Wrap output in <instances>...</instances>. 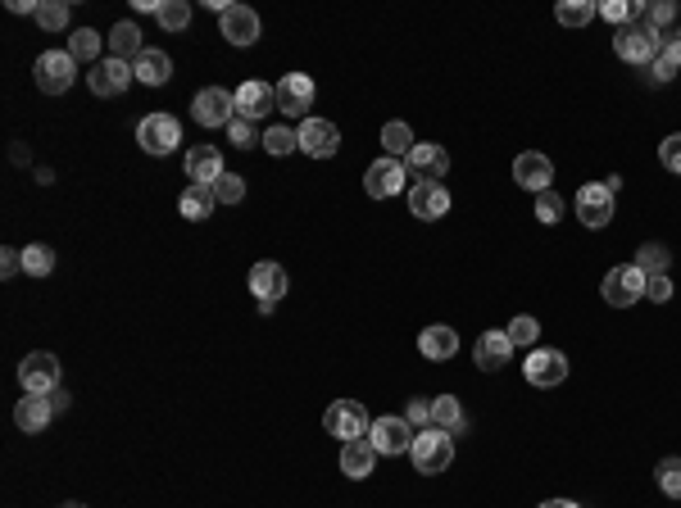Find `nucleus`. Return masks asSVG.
Here are the masks:
<instances>
[{
	"label": "nucleus",
	"mask_w": 681,
	"mask_h": 508,
	"mask_svg": "<svg viewBox=\"0 0 681 508\" xmlns=\"http://www.w3.org/2000/svg\"><path fill=\"white\" fill-rule=\"evenodd\" d=\"M632 23H622L618 32H613V50H618V59H627V64H654L663 50V37L645 23V5H632Z\"/></svg>",
	"instance_id": "1"
},
{
	"label": "nucleus",
	"mask_w": 681,
	"mask_h": 508,
	"mask_svg": "<svg viewBox=\"0 0 681 508\" xmlns=\"http://www.w3.org/2000/svg\"><path fill=\"white\" fill-rule=\"evenodd\" d=\"M409 459H414V468L423 472V477H436V472H445L454 463V440L445 436V431H436V427H423L414 436Z\"/></svg>",
	"instance_id": "2"
},
{
	"label": "nucleus",
	"mask_w": 681,
	"mask_h": 508,
	"mask_svg": "<svg viewBox=\"0 0 681 508\" xmlns=\"http://www.w3.org/2000/svg\"><path fill=\"white\" fill-rule=\"evenodd\" d=\"M32 73H37V91H46V96H64V91L73 87V78H78V59H73L69 50H46Z\"/></svg>",
	"instance_id": "3"
},
{
	"label": "nucleus",
	"mask_w": 681,
	"mask_h": 508,
	"mask_svg": "<svg viewBox=\"0 0 681 508\" xmlns=\"http://www.w3.org/2000/svg\"><path fill=\"white\" fill-rule=\"evenodd\" d=\"M323 427H327V436H336V440H364L373 418H368V409L359 400H336L332 409L323 413Z\"/></svg>",
	"instance_id": "4"
},
{
	"label": "nucleus",
	"mask_w": 681,
	"mask_h": 508,
	"mask_svg": "<svg viewBox=\"0 0 681 508\" xmlns=\"http://www.w3.org/2000/svg\"><path fill=\"white\" fill-rule=\"evenodd\" d=\"M191 114H196L200 127H232V118H237V91H223V87L196 91Z\"/></svg>",
	"instance_id": "5"
},
{
	"label": "nucleus",
	"mask_w": 681,
	"mask_h": 508,
	"mask_svg": "<svg viewBox=\"0 0 681 508\" xmlns=\"http://www.w3.org/2000/svg\"><path fill=\"white\" fill-rule=\"evenodd\" d=\"M414 436L418 431L409 418H377L373 427H368V445H373L377 454H391V459L414 450Z\"/></svg>",
	"instance_id": "6"
},
{
	"label": "nucleus",
	"mask_w": 681,
	"mask_h": 508,
	"mask_svg": "<svg viewBox=\"0 0 681 508\" xmlns=\"http://www.w3.org/2000/svg\"><path fill=\"white\" fill-rule=\"evenodd\" d=\"M405 182H409L405 159H391V155H382V159H377V164L364 173V191H368L373 200L400 196V191H405Z\"/></svg>",
	"instance_id": "7"
},
{
	"label": "nucleus",
	"mask_w": 681,
	"mask_h": 508,
	"mask_svg": "<svg viewBox=\"0 0 681 508\" xmlns=\"http://www.w3.org/2000/svg\"><path fill=\"white\" fill-rule=\"evenodd\" d=\"M137 141H141L146 155H168V150L182 141V127H178V118L173 114H146L137 123Z\"/></svg>",
	"instance_id": "8"
},
{
	"label": "nucleus",
	"mask_w": 681,
	"mask_h": 508,
	"mask_svg": "<svg viewBox=\"0 0 681 508\" xmlns=\"http://www.w3.org/2000/svg\"><path fill=\"white\" fill-rule=\"evenodd\" d=\"M19 381H23V395H50L60 386V359L46 350L28 354V359L19 363Z\"/></svg>",
	"instance_id": "9"
},
{
	"label": "nucleus",
	"mask_w": 681,
	"mask_h": 508,
	"mask_svg": "<svg viewBox=\"0 0 681 508\" xmlns=\"http://www.w3.org/2000/svg\"><path fill=\"white\" fill-rule=\"evenodd\" d=\"M604 300L613 304V309H632L636 300H641L645 295V273L636 264H627V268H609V273H604Z\"/></svg>",
	"instance_id": "10"
},
{
	"label": "nucleus",
	"mask_w": 681,
	"mask_h": 508,
	"mask_svg": "<svg viewBox=\"0 0 681 508\" xmlns=\"http://www.w3.org/2000/svg\"><path fill=\"white\" fill-rule=\"evenodd\" d=\"M405 168H409V177H414V182H441V177L450 173V155H445L436 141H418V146L409 150Z\"/></svg>",
	"instance_id": "11"
},
{
	"label": "nucleus",
	"mask_w": 681,
	"mask_h": 508,
	"mask_svg": "<svg viewBox=\"0 0 681 508\" xmlns=\"http://www.w3.org/2000/svg\"><path fill=\"white\" fill-rule=\"evenodd\" d=\"M577 218L586 227H609L613 223V191L604 182H591L577 191Z\"/></svg>",
	"instance_id": "12"
},
{
	"label": "nucleus",
	"mask_w": 681,
	"mask_h": 508,
	"mask_svg": "<svg viewBox=\"0 0 681 508\" xmlns=\"http://www.w3.org/2000/svg\"><path fill=\"white\" fill-rule=\"evenodd\" d=\"M137 78V73H132V64L128 59H100L96 69L87 73V82H91V91H96V96H123V91H128V82Z\"/></svg>",
	"instance_id": "13"
},
{
	"label": "nucleus",
	"mask_w": 681,
	"mask_h": 508,
	"mask_svg": "<svg viewBox=\"0 0 681 508\" xmlns=\"http://www.w3.org/2000/svg\"><path fill=\"white\" fill-rule=\"evenodd\" d=\"M218 32H223L232 46H255L259 41V14L246 10V5H227L218 14Z\"/></svg>",
	"instance_id": "14"
},
{
	"label": "nucleus",
	"mask_w": 681,
	"mask_h": 508,
	"mask_svg": "<svg viewBox=\"0 0 681 508\" xmlns=\"http://www.w3.org/2000/svg\"><path fill=\"white\" fill-rule=\"evenodd\" d=\"M523 372L532 386H563V381H568V359H563L559 350H532Z\"/></svg>",
	"instance_id": "15"
},
{
	"label": "nucleus",
	"mask_w": 681,
	"mask_h": 508,
	"mask_svg": "<svg viewBox=\"0 0 681 508\" xmlns=\"http://www.w3.org/2000/svg\"><path fill=\"white\" fill-rule=\"evenodd\" d=\"M336 146H341V132H336V123H327V118H305L300 123V150L314 159H332Z\"/></svg>",
	"instance_id": "16"
},
{
	"label": "nucleus",
	"mask_w": 681,
	"mask_h": 508,
	"mask_svg": "<svg viewBox=\"0 0 681 508\" xmlns=\"http://www.w3.org/2000/svg\"><path fill=\"white\" fill-rule=\"evenodd\" d=\"M409 209H414V218H423V223H436V218H445V209H450V191H445L441 182H414L409 186Z\"/></svg>",
	"instance_id": "17"
},
{
	"label": "nucleus",
	"mask_w": 681,
	"mask_h": 508,
	"mask_svg": "<svg viewBox=\"0 0 681 508\" xmlns=\"http://www.w3.org/2000/svg\"><path fill=\"white\" fill-rule=\"evenodd\" d=\"M287 273H282V264H255L250 268V291L259 295V309H273L277 300H282V295H287Z\"/></svg>",
	"instance_id": "18"
},
{
	"label": "nucleus",
	"mask_w": 681,
	"mask_h": 508,
	"mask_svg": "<svg viewBox=\"0 0 681 508\" xmlns=\"http://www.w3.org/2000/svg\"><path fill=\"white\" fill-rule=\"evenodd\" d=\"M514 182L527 186L532 196H541V191H550V182H554V164L545 155H536V150H527V155L514 159Z\"/></svg>",
	"instance_id": "19"
},
{
	"label": "nucleus",
	"mask_w": 681,
	"mask_h": 508,
	"mask_svg": "<svg viewBox=\"0 0 681 508\" xmlns=\"http://www.w3.org/2000/svg\"><path fill=\"white\" fill-rule=\"evenodd\" d=\"M277 109V87H268V82H241L237 87V118H264Z\"/></svg>",
	"instance_id": "20"
},
{
	"label": "nucleus",
	"mask_w": 681,
	"mask_h": 508,
	"mask_svg": "<svg viewBox=\"0 0 681 508\" xmlns=\"http://www.w3.org/2000/svg\"><path fill=\"white\" fill-rule=\"evenodd\" d=\"M277 109L282 114H305L314 109V82L305 73H287V78L277 82Z\"/></svg>",
	"instance_id": "21"
},
{
	"label": "nucleus",
	"mask_w": 681,
	"mask_h": 508,
	"mask_svg": "<svg viewBox=\"0 0 681 508\" xmlns=\"http://www.w3.org/2000/svg\"><path fill=\"white\" fill-rule=\"evenodd\" d=\"M509 350H514V341H509L504 332H482L473 345V359L482 372H500L504 363H509Z\"/></svg>",
	"instance_id": "22"
},
{
	"label": "nucleus",
	"mask_w": 681,
	"mask_h": 508,
	"mask_svg": "<svg viewBox=\"0 0 681 508\" xmlns=\"http://www.w3.org/2000/svg\"><path fill=\"white\" fill-rule=\"evenodd\" d=\"M418 350H423V359L445 363V359H454V354H459V332H454V327H445V323H436V327H427V332L418 336Z\"/></svg>",
	"instance_id": "23"
},
{
	"label": "nucleus",
	"mask_w": 681,
	"mask_h": 508,
	"mask_svg": "<svg viewBox=\"0 0 681 508\" xmlns=\"http://www.w3.org/2000/svg\"><path fill=\"white\" fill-rule=\"evenodd\" d=\"M223 173H227V168H223V155H218V146H196V150L187 155V177H191V182L214 186Z\"/></svg>",
	"instance_id": "24"
},
{
	"label": "nucleus",
	"mask_w": 681,
	"mask_h": 508,
	"mask_svg": "<svg viewBox=\"0 0 681 508\" xmlns=\"http://www.w3.org/2000/svg\"><path fill=\"white\" fill-rule=\"evenodd\" d=\"M178 209H182V218H187V223H205V218H209V214H214V209H218V196H214V186H200V182H191L187 191H182Z\"/></svg>",
	"instance_id": "25"
},
{
	"label": "nucleus",
	"mask_w": 681,
	"mask_h": 508,
	"mask_svg": "<svg viewBox=\"0 0 681 508\" xmlns=\"http://www.w3.org/2000/svg\"><path fill=\"white\" fill-rule=\"evenodd\" d=\"M132 73H137V82H146V87H164V82L173 78V59H168L164 50H141Z\"/></svg>",
	"instance_id": "26"
},
{
	"label": "nucleus",
	"mask_w": 681,
	"mask_h": 508,
	"mask_svg": "<svg viewBox=\"0 0 681 508\" xmlns=\"http://www.w3.org/2000/svg\"><path fill=\"white\" fill-rule=\"evenodd\" d=\"M373 463H377V450L368 440H346V445H341V472H346V477L364 481L368 472H373Z\"/></svg>",
	"instance_id": "27"
},
{
	"label": "nucleus",
	"mask_w": 681,
	"mask_h": 508,
	"mask_svg": "<svg viewBox=\"0 0 681 508\" xmlns=\"http://www.w3.org/2000/svg\"><path fill=\"white\" fill-rule=\"evenodd\" d=\"M109 55L114 59H128V64H137V55L146 46H141V28L137 23H114V32H109Z\"/></svg>",
	"instance_id": "28"
},
{
	"label": "nucleus",
	"mask_w": 681,
	"mask_h": 508,
	"mask_svg": "<svg viewBox=\"0 0 681 508\" xmlns=\"http://www.w3.org/2000/svg\"><path fill=\"white\" fill-rule=\"evenodd\" d=\"M50 413H55V409H50L46 395H23V400L14 404V422H19L23 431H41L50 422Z\"/></svg>",
	"instance_id": "29"
},
{
	"label": "nucleus",
	"mask_w": 681,
	"mask_h": 508,
	"mask_svg": "<svg viewBox=\"0 0 681 508\" xmlns=\"http://www.w3.org/2000/svg\"><path fill=\"white\" fill-rule=\"evenodd\" d=\"M432 427L445 431V436H454V431L464 427V409H459V400H454V395H441V400H432Z\"/></svg>",
	"instance_id": "30"
},
{
	"label": "nucleus",
	"mask_w": 681,
	"mask_h": 508,
	"mask_svg": "<svg viewBox=\"0 0 681 508\" xmlns=\"http://www.w3.org/2000/svg\"><path fill=\"white\" fill-rule=\"evenodd\" d=\"M382 146H386V155L391 159H409V150H414L418 141H414V132H409V123H386L382 127Z\"/></svg>",
	"instance_id": "31"
},
{
	"label": "nucleus",
	"mask_w": 681,
	"mask_h": 508,
	"mask_svg": "<svg viewBox=\"0 0 681 508\" xmlns=\"http://www.w3.org/2000/svg\"><path fill=\"white\" fill-rule=\"evenodd\" d=\"M650 69H654V82H668L672 73H681V32H677V37H668V41H663L659 59H654Z\"/></svg>",
	"instance_id": "32"
},
{
	"label": "nucleus",
	"mask_w": 681,
	"mask_h": 508,
	"mask_svg": "<svg viewBox=\"0 0 681 508\" xmlns=\"http://www.w3.org/2000/svg\"><path fill=\"white\" fill-rule=\"evenodd\" d=\"M668 259H672L668 245H659V241H645L641 250H636V268H641L645 277H659L663 268H668Z\"/></svg>",
	"instance_id": "33"
},
{
	"label": "nucleus",
	"mask_w": 681,
	"mask_h": 508,
	"mask_svg": "<svg viewBox=\"0 0 681 508\" xmlns=\"http://www.w3.org/2000/svg\"><path fill=\"white\" fill-rule=\"evenodd\" d=\"M554 14H559L563 28H586V23H591L595 14H600V5H591V0H563V5H559Z\"/></svg>",
	"instance_id": "34"
},
{
	"label": "nucleus",
	"mask_w": 681,
	"mask_h": 508,
	"mask_svg": "<svg viewBox=\"0 0 681 508\" xmlns=\"http://www.w3.org/2000/svg\"><path fill=\"white\" fill-rule=\"evenodd\" d=\"M155 19L164 23V32H182L191 23V5H187V0H159Z\"/></svg>",
	"instance_id": "35"
},
{
	"label": "nucleus",
	"mask_w": 681,
	"mask_h": 508,
	"mask_svg": "<svg viewBox=\"0 0 681 508\" xmlns=\"http://www.w3.org/2000/svg\"><path fill=\"white\" fill-rule=\"evenodd\" d=\"M32 19H37L46 32H60V28H69V5H64V0H41Z\"/></svg>",
	"instance_id": "36"
},
{
	"label": "nucleus",
	"mask_w": 681,
	"mask_h": 508,
	"mask_svg": "<svg viewBox=\"0 0 681 508\" xmlns=\"http://www.w3.org/2000/svg\"><path fill=\"white\" fill-rule=\"evenodd\" d=\"M50 268H55V250H50V245H28V250H23V273L28 277H46Z\"/></svg>",
	"instance_id": "37"
},
{
	"label": "nucleus",
	"mask_w": 681,
	"mask_h": 508,
	"mask_svg": "<svg viewBox=\"0 0 681 508\" xmlns=\"http://www.w3.org/2000/svg\"><path fill=\"white\" fill-rule=\"evenodd\" d=\"M214 196H218V205H241V200H246V177L223 173L214 182Z\"/></svg>",
	"instance_id": "38"
},
{
	"label": "nucleus",
	"mask_w": 681,
	"mask_h": 508,
	"mask_svg": "<svg viewBox=\"0 0 681 508\" xmlns=\"http://www.w3.org/2000/svg\"><path fill=\"white\" fill-rule=\"evenodd\" d=\"M504 336H509L514 345H536V336H541V323H536L532 313H518L514 323L504 327Z\"/></svg>",
	"instance_id": "39"
},
{
	"label": "nucleus",
	"mask_w": 681,
	"mask_h": 508,
	"mask_svg": "<svg viewBox=\"0 0 681 508\" xmlns=\"http://www.w3.org/2000/svg\"><path fill=\"white\" fill-rule=\"evenodd\" d=\"M69 55L73 59H96L100 55V32L96 28H78L69 37Z\"/></svg>",
	"instance_id": "40"
},
{
	"label": "nucleus",
	"mask_w": 681,
	"mask_h": 508,
	"mask_svg": "<svg viewBox=\"0 0 681 508\" xmlns=\"http://www.w3.org/2000/svg\"><path fill=\"white\" fill-rule=\"evenodd\" d=\"M264 150H273V155H291V150H300V132H291V127H268Z\"/></svg>",
	"instance_id": "41"
},
{
	"label": "nucleus",
	"mask_w": 681,
	"mask_h": 508,
	"mask_svg": "<svg viewBox=\"0 0 681 508\" xmlns=\"http://www.w3.org/2000/svg\"><path fill=\"white\" fill-rule=\"evenodd\" d=\"M563 209H568V205H563V196H559V191H541V196H536V218H541L545 227H554V223H559V218H563Z\"/></svg>",
	"instance_id": "42"
},
{
	"label": "nucleus",
	"mask_w": 681,
	"mask_h": 508,
	"mask_svg": "<svg viewBox=\"0 0 681 508\" xmlns=\"http://www.w3.org/2000/svg\"><path fill=\"white\" fill-rule=\"evenodd\" d=\"M659 490L672 499H681V459H663L659 463Z\"/></svg>",
	"instance_id": "43"
},
{
	"label": "nucleus",
	"mask_w": 681,
	"mask_h": 508,
	"mask_svg": "<svg viewBox=\"0 0 681 508\" xmlns=\"http://www.w3.org/2000/svg\"><path fill=\"white\" fill-rule=\"evenodd\" d=\"M227 137H232V146H237V150H250V146H255L259 132H255V123H250V118H232Z\"/></svg>",
	"instance_id": "44"
},
{
	"label": "nucleus",
	"mask_w": 681,
	"mask_h": 508,
	"mask_svg": "<svg viewBox=\"0 0 681 508\" xmlns=\"http://www.w3.org/2000/svg\"><path fill=\"white\" fill-rule=\"evenodd\" d=\"M632 5H627V0H604L600 5V19L604 23H613V28H622V23H632Z\"/></svg>",
	"instance_id": "45"
},
{
	"label": "nucleus",
	"mask_w": 681,
	"mask_h": 508,
	"mask_svg": "<svg viewBox=\"0 0 681 508\" xmlns=\"http://www.w3.org/2000/svg\"><path fill=\"white\" fill-rule=\"evenodd\" d=\"M659 164L668 168V173H681V132H677V137H668V141L659 146Z\"/></svg>",
	"instance_id": "46"
},
{
	"label": "nucleus",
	"mask_w": 681,
	"mask_h": 508,
	"mask_svg": "<svg viewBox=\"0 0 681 508\" xmlns=\"http://www.w3.org/2000/svg\"><path fill=\"white\" fill-rule=\"evenodd\" d=\"M645 300H654V304H668V300H672V282H668V273L645 277Z\"/></svg>",
	"instance_id": "47"
},
{
	"label": "nucleus",
	"mask_w": 681,
	"mask_h": 508,
	"mask_svg": "<svg viewBox=\"0 0 681 508\" xmlns=\"http://www.w3.org/2000/svg\"><path fill=\"white\" fill-rule=\"evenodd\" d=\"M414 427H432V400H409V413H405Z\"/></svg>",
	"instance_id": "48"
},
{
	"label": "nucleus",
	"mask_w": 681,
	"mask_h": 508,
	"mask_svg": "<svg viewBox=\"0 0 681 508\" xmlns=\"http://www.w3.org/2000/svg\"><path fill=\"white\" fill-rule=\"evenodd\" d=\"M23 268V250H0V277H14Z\"/></svg>",
	"instance_id": "49"
},
{
	"label": "nucleus",
	"mask_w": 681,
	"mask_h": 508,
	"mask_svg": "<svg viewBox=\"0 0 681 508\" xmlns=\"http://www.w3.org/2000/svg\"><path fill=\"white\" fill-rule=\"evenodd\" d=\"M46 400H50V409H55V413H60V409H69V391H64V386H55V391L46 395Z\"/></svg>",
	"instance_id": "50"
},
{
	"label": "nucleus",
	"mask_w": 681,
	"mask_h": 508,
	"mask_svg": "<svg viewBox=\"0 0 681 508\" xmlns=\"http://www.w3.org/2000/svg\"><path fill=\"white\" fill-rule=\"evenodd\" d=\"M37 5H41V0H14L10 10H14V14H37Z\"/></svg>",
	"instance_id": "51"
},
{
	"label": "nucleus",
	"mask_w": 681,
	"mask_h": 508,
	"mask_svg": "<svg viewBox=\"0 0 681 508\" xmlns=\"http://www.w3.org/2000/svg\"><path fill=\"white\" fill-rule=\"evenodd\" d=\"M541 508H582V504H573V499H545Z\"/></svg>",
	"instance_id": "52"
},
{
	"label": "nucleus",
	"mask_w": 681,
	"mask_h": 508,
	"mask_svg": "<svg viewBox=\"0 0 681 508\" xmlns=\"http://www.w3.org/2000/svg\"><path fill=\"white\" fill-rule=\"evenodd\" d=\"M60 508H82V504H60Z\"/></svg>",
	"instance_id": "53"
}]
</instances>
